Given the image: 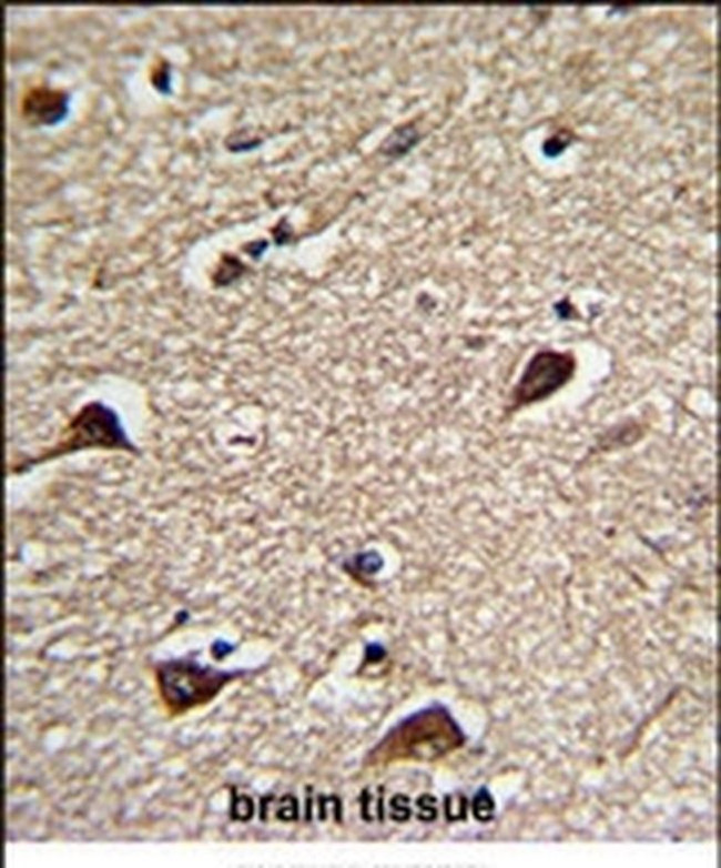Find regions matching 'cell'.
<instances>
[{
    "label": "cell",
    "instance_id": "6da1fadb",
    "mask_svg": "<svg viewBox=\"0 0 721 868\" xmlns=\"http://www.w3.org/2000/svg\"><path fill=\"white\" fill-rule=\"evenodd\" d=\"M236 677L235 672L202 666L192 660H170L156 666L155 680L165 707L181 714L211 702Z\"/></svg>",
    "mask_w": 721,
    "mask_h": 868
},
{
    "label": "cell",
    "instance_id": "7a4b0ae2",
    "mask_svg": "<svg viewBox=\"0 0 721 868\" xmlns=\"http://www.w3.org/2000/svg\"><path fill=\"white\" fill-rule=\"evenodd\" d=\"M573 357L555 351L538 353L528 364L516 390L521 402L539 400L562 386L572 375Z\"/></svg>",
    "mask_w": 721,
    "mask_h": 868
},
{
    "label": "cell",
    "instance_id": "3957f363",
    "mask_svg": "<svg viewBox=\"0 0 721 868\" xmlns=\"http://www.w3.org/2000/svg\"><path fill=\"white\" fill-rule=\"evenodd\" d=\"M23 115L34 123L53 124L68 111V97L60 90L38 87L29 90L22 99Z\"/></svg>",
    "mask_w": 721,
    "mask_h": 868
},
{
    "label": "cell",
    "instance_id": "277c9868",
    "mask_svg": "<svg viewBox=\"0 0 721 868\" xmlns=\"http://www.w3.org/2000/svg\"><path fill=\"white\" fill-rule=\"evenodd\" d=\"M475 806H483L475 809L478 818L487 820L490 817L492 810V801L486 791H481L477 797Z\"/></svg>",
    "mask_w": 721,
    "mask_h": 868
}]
</instances>
